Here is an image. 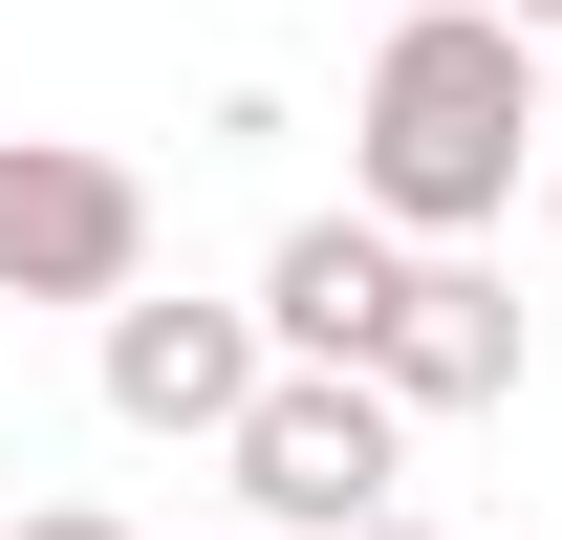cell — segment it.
Instances as JSON below:
<instances>
[{
	"mask_svg": "<svg viewBox=\"0 0 562 540\" xmlns=\"http://www.w3.org/2000/svg\"><path fill=\"white\" fill-rule=\"evenodd\" d=\"M541 44L497 22V0H412L390 44H368L347 87V195L390 216V238H497L519 216V173H541Z\"/></svg>",
	"mask_w": 562,
	"mask_h": 540,
	"instance_id": "1",
	"label": "cell"
},
{
	"mask_svg": "<svg viewBox=\"0 0 562 540\" xmlns=\"http://www.w3.org/2000/svg\"><path fill=\"white\" fill-rule=\"evenodd\" d=\"M216 475H238V519H260V540H347V519H390L412 410L368 390V368H260L238 432H216Z\"/></svg>",
	"mask_w": 562,
	"mask_h": 540,
	"instance_id": "2",
	"label": "cell"
},
{
	"mask_svg": "<svg viewBox=\"0 0 562 540\" xmlns=\"http://www.w3.org/2000/svg\"><path fill=\"white\" fill-rule=\"evenodd\" d=\"M151 281V173L87 131H0V303H131Z\"/></svg>",
	"mask_w": 562,
	"mask_h": 540,
	"instance_id": "3",
	"label": "cell"
},
{
	"mask_svg": "<svg viewBox=\"0 0 562 540\" xmlns=\"http://www.w3.org/2000/svg\"><path fill=\"white\" fill-rule=\"evenodd\" d=\"M260 368H281L260 303H151V281H131V303H87V390H109V432H195V454H216Z\"/></svg>",
	"mask_w": 562,
	"mask_h": 540,
	"instance_id": "4",
	"label": "cell"
},
{
	"mask_svg": "<svg viewBox=\"0 0 562 540\" xmlns=\"http://www.w3.org/2000/svg\"><path fill=\"white\" fill-rule=\"evenodd\" d=\"M368 390H390V410H519V281H497L476 238H412Z\"/></svg>",
	"mask_w": 562,
	"mask_h": 540,
	"instance_id": "5",
	"label": "cell"
},
{
	"mask_svg": "<svg viewBox=\"0 0 562 540\" xmlns=\"http://www.w3.org/2000/svg\"><path fill=\"white\" fill-rule=\"evenodd\" d=\"M390 281H412V238H390V216H281V260H260V346L281 368H368V346H390Z\"/></svg>",
	"mask_w": 562,
	"mask_h": 540,
	"instance_id": "6",
	"label": "cell"
},
{
	"mask_svg": "<svg viewBox=\"0 0 562 540\" xmlns=\"http://www.w3.org/2000/svg\"><path fill=\"white\" fill-rule=\"evenodd\" d=\"M0 540H131L109 497H0Z\"/></svg>",
	"mask_w": 562,
	"mask_h": 540,
	"instance_id": "7",
	"label": "cell"
},
{
	"mask_svg": "<svg viewBox=\"0 0 562 540\" xmlns=\"http://www.w3.org/2000/svg\"><path fill=\"white\" fill-rule=\"evenodd\" d=\"M347 540H454V519H412V497H390V519H347Z\"/></svg>",
	"mask_w": 562,
	"mask_h": 540,
	"instance_id": "8",
	"label": "cell"
},
{
	"mask_svg": "<svg viewBox=\"0 0 562 540\" xmlns=\"http://www.w3.org/2000/svg\"><path fill=\"white\" fill-rule=\"evenodd\" d=\"M519 195H541V238H562V131H541V173H519Z\"/></svg>",
	"mask_w": 562,
	"mask_h": 540,
	"instance_id": "9",
	"label": "cell"
},
{
	"mask_svg": "<svg viewBox=\"0 0 562 540\" xmlns=\"http://www.w3.org/2000/svg\"><path fill=\"white\" fill-rule=\"evenodd\" d=\"M497 22H519V44H562V0H497Z\"/></svg>",
	"mask_w": 562,
	"mask_h": 540,
	"instance_id": "10",
	"label": "cell"
},
{
	"mask_svg": "<svg viewBox=\"0 0 562 540\" xmlns=\"http://www.w3.org/2000/svg\"><path fill=\"white\" fill-rule=\"evenodd\" d=\"M390 22H412V0H390Z\"/></svg>",
	"mask_w": 562,
	"mask_h": 540,
	"instance_id": "11",
	"label": "cell"
},
{
	"mask_svg": "<svg viewBox=\"0 0 562 540\" xmlns=\"http://www.w3.org/2000/svg\"><path fill=\"white\" fill-rule=\"evenodd\" d=\"M238 540H260V519H238Z\"/></svg>",
	"mask_w": 562,
	"mask_h": 540,
	"instance_id": "12",
	"label": "cell"
}]
</instances>
